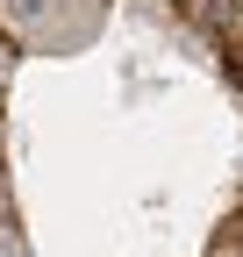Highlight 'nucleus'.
<instances>
[{
    "mask_svg": "<svg viewBox=\"0 0 243 257\" xmlns=\"http://www.w3.org/2000/svg\"><path fill=\"white\" fill-rule=\"evenodd\" d=\"M186 15H193V22H200L215 43L243 50V0H186Z\"/></svg>",
    "mask_w": 243,
    "mask_h": 257,
    "instance_id": "1",
    "label": "nucleus"
},
{
    "mask_svg": "<svg viewBox=\"0 0 243 257\" xmlns=\"http://www.w3.org/2000/svg\"><path fill=\"white\" fill-rule=\"evenodd\" d=\"M207 257H243V221H236V236H215V250Z\"/></svg>",
    "mask_w": 243,
    "mask_h": 257,
    "instance_id": "2",
    "label": "nucleus"
},
{
    "mask_svg": "<svg viewBox=\"0 0 243 257\" xmlns=\"http://www.w3.org/2000/svg\"><path fill=\"white\" fill-rule=\"evenodd\" d=\"M8 64H15V36L0 29V93H8Z\"/></svg>",
    "mask_w": 243,
    "mask_h": 257,
    "instance_id": "3",
    "label": "nucleus"
},
{
    "mask_svg": "<svg viewBox=\"0 0 243 257\" xmlns=\"http://www.w3.org/2000/svg\"><path fill=\"white\" fill-rule=\"evenodd\" d=\"M8 15H15V22H36V15H43V0H8Z\"/></svg>",
    "mask_w": 243,
    "mask_h": 257,
    "instance_id": "4",
    "label": "nucleus"
}]
</instances>
